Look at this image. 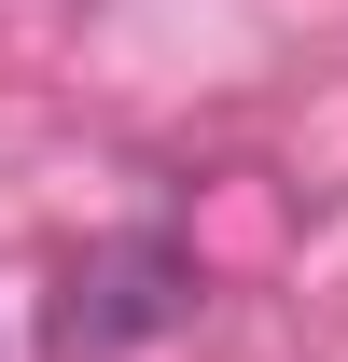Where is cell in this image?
Returning a JSON list of instances; mask_svg holds the SVG:
<instances>
[{
    "instance_id": "1",
    "label": "cell",
    "mask_w": 348,
    "mask_h": 362,
    "mask_svg": "<svg viewBox=\"0 0 348 362\" xmlns=\"http://www.w3.org/2000/svg\"><path fill=\"white\" fill-rule=\"evenodd\" d=\"M181 320H195V251H181V237H112V251L70 265L56 334L98 362V349H139V334H181Z\"/></svg>"
}]
</instances>
